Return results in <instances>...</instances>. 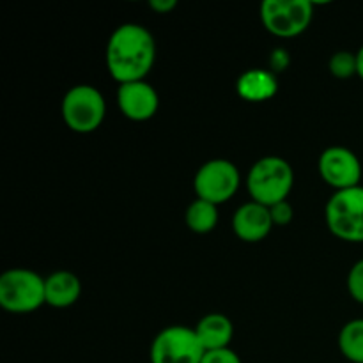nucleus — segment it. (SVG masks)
Wrapping results in <instances>:
<instances>
[{
  "label": "nucleus",
  "instance_id": "f257e3e1",
  "mask_svg": "<svg viewBox=\"0 0 363 363\" xmlns=\"http://www.w3.org/2000/svg\"><path fill=\"white\" fill-rule=\"evenodd\" d=\"M156 59L151 32L137 23H124L113 30L106 46V66L119 84L144 80Z\"/></svg>",
  "mask_w": 363,
  "mask_h": 363
},
{
  "label": "nucleus",
  "instance_id": "f03ea898",
  "mask_svg": "<svg viewBox=\"0 0 363 363\" xmlns=\"http://www.w3.org/2000/svg\"><path fill=\"white\" fill-rule=\"evenodd\" d=\"M294 174L289 163L279 156L261 158L248 172L247 186L252 199L257 204L272 208L284 202L291 194Z\"/></svg>",
  "mask_w": 363,
  "mask_h": 363
},
{
  "label": "nucleus",
  "instance_id": "7ed1b4c3",
  "mask_svg": "<svg viewBox=\"0 0 363 363\" xmlns=\"http://www.w3.org/2000/svg\"><path fill=\"white\" fill-rule=\"evenodd\" d=\"M46 303L45 280L30 269H9L0 277V305L13 314H28Z\"/></svg>",
  "mask_w": 363,
  "mask_h": 363
},
{
  "label": "nucleus",
  "instance_id": "20e7f679",
  "mask_svg": "<svg viewBox=\"0 0 363 363\" xmlns=\"http://www.w3.org/2000/svg\"><path fill=\"white\" fill-rule=\"evenodd\" d=\"M326 223L339 240L363 243V186L335 191L326 204Z\"/></svg>",
  "mask_w": 363,
  "mask_h": 363
},
{
  "label": "nucleus",
  "instance_id": "39448f33",
  "mask_svg": "<svg viewBox=\"0 0 363 363\" xmlns=\"http://www.w3.org/2000/svg\"><path fill=\"white\" fill-rule=\"evenodd\" d=\"M106 105L103 94L92 85H77L62 101V117L71 131L92 133L103 124Z\"/></svg>",
  "mask_w": 363,
  "mask_h": 363
},
{
  "label": "nucleus",
  "instance_id": "423d86ee",
  "mask_svg": "<svg viewBox=\"0 0 363 363\" xmlns=\"http://www.w3.org/2000/svg\"><path fill=\"white\" fill-rule=\"evenodd\" d=\"M314 16V4L308 0H264L261 18L266 30L277 38H294L307 30Z\"/></svg>",
  "mask_w": 363,
  "mask_h": 363
},
{
  "label": "nucleus",
  "instance_id": "0eeeda50",
  "mask_svg": "<svg viewBox=\"0 0 363 363\" xmlns=\"http://www.w3.org/2000/svg\"><path fill=\"white\" fill-rule=\"evenodd\" d=\"M204 354L195 330L186 326H169L151 346V363H201Z\"/></svg>",
  "mask_w": 363,
  "mask_h": 363
},
{
  "label": "nucleus",
  "instance_id": "6e6552de",
  "mask_svg": "<svg viewBox=\"0 0 363 363\" xmlns=\"http://www.w3.org/2000/svg\"><path fill=\"white\" fill-rule=\"evenodd\" d=\"M199 199L218 206L233 199L240 188V172L227 160H213L199 169L194 181Z\"/></svg>",
  "mask_w": 363,
  "mask_h": 363
},
{
  "label": "nucleus",
  "instance_id": "1a4fd4ad",
  "mask_svg": "<svg viewBox=\"0 0 363 363\" xmlns=\"http://www.w3.org/2000/svg\"><path fill=\"white\" fill-rule=\"evenodd\" d=\"M319 174L337 191L360 186L362 163L346 147H330L319 158Z\"/></svg>",
  "mask_w": 363,
  "mask_h": 363
},
{
  "label": "nucleus",
  "instance_id": "9d476101",
  "mask_svg": "<svg viewBox=\"0 0 363 363\" xmlns=\"http://www.w3.org/2000/svg\"><path fill=\"white\" fill-rule=\"evenodd\" d=\"M117 103L124 117L131 121H149L156 116L160 106L158 92L147 82H130L121 84L117 89Z\"/></svg>",
  "mask_w": 363,
  "mask_h": 363
},
{
  "label": "nucleus",
  "instance_id": "9b49d317",
  "mask_svg": "<svg viewBox=\"0 0 363 363\" xmlns=\"http://www.w3.org/2000/svg\"><path fill=\"white\" fill-rule=\"evenodd\" d=\"M272 227L273 220L269 215V208L257 202H248L234 213L233 229L241 241H247V243L262 241L269 234Z\"/></svg>",
  "mask_w": 363,
  "mask_h": 363
},
{
  "label": "nucleus",
  "instance_id": "f8f14e48",
  "mask_svg": "<svg viewBox=\"0 0 363 363\" xmlns=\"http://www.w3.org/2000/svg\"><path fill=\"white\" fill-rule=\"evenodd\" d=\"M279 91L277 77L268 69H248L238 80V94L250 103H262L272 99Z\"/></svg>",
  "mask_w": 363,
  "mask_h": 363
},
{
  "label": "nucleus",
  "instance_id": "ddd939ff",
  "mask_svg": "<svg viewBox=\"0 0 363 363\" xmlns=\"http://www.w3.org/2000/svg\"><path fill=\"white\" fill-rule=\"evenodd\" d=\"M194 330L206 351L227 350L234 335L233 323L222 314L204 315Z\"/></svg>",
  "mask_w": 363,
  "mask_h": 363
},
{
  "label": "nucleus",
  "instance_id": "4468645a",
  "mask_svg": "<svg viewBox=\"0 0 363 363\" xmlns=\"http://www.w3.org/2000/svg\"><path fill=\"white\" fill-rule=\"evenodd\" d=\"M46 303L55 308H64L73 305L80 298L82 286L77 275L69 272L52 273L45 280Z\"/></svg>",
  "mask_w": 363,
  "mask_h": 363
},
{
  "label": "nucleus",
  "instance_id": "2eb2a0df",
  "mask_svg": "<svg viewBox=\"0 0 363 363\" xmlns=\"http://www.w3.org/2000/svg\"><path fill=\"white\" fill-rule=\"evenodd\" d=\"M186 223L197 234L211 233L218 223V209L211 202L197 199L186 209Z\"/></svg>",
  "mask_w": 363,
  "mask_h": 363
},
{
  "label": "nucleus",
  "instance_id": "dca6fc26",
  "mask_svg": "<svg viewBox=\"0 0 363 363\" xmlns=\"http://www.w3.org/2000/svg\"><path fill=\"white\" fill-rule=\"evenodd\" d=\"M340 353L353 363H363V319L350 321L339 335Z\"/></svg>",
  "mask_w": 363,
  "mask_h": 363
},
{
  "label": "nucleus",
  "instance_id": "f3484780",
  "mask_svg": "<svg viewBox=\"0 0 363 363\" xmlns=\"http://www.w3.org/2000/svg\"><path fill=\"white\" fill-rule=\"evenodd\" d=\"M330 71H332L333 77L340 78V80H346V78L358 74L357 53L337 52L335 55L330 59Z\"/></svg>",
  "mask_w": 363,
  "mask_h": 363
},
{
  "label": "nucleus",
  "instance_id": "a211bd4d",
  "mask_svg": "<svg viewBox=\"0 0 363 363\" xmlns=\"http://www.w3.org/2000/svg\"><path fill=\"white\" fill-rule=\"evenodd\" d=\"M347 289L353 300L363 305V259L351 268L347 277Z\"/></svg>",
  "mask_w": 363,
  "mask_h": 363
},
{
  "label": "nucleus",
  "instance_id": "6ab92c4d",
  "mask_svg": "<svg viewBox=\"0 0 363 363\" xmlns=\"http://www.w3.org/2000/svg\"><path fill=\"white\" fill-rule=\"evenodd\" d=\"M269 215H272L273 225H287V223H291V220H293L294 213L289 202L284 201L272 206V208H269Z\"/></svg>",
  "mask_w": 363,
  "mask_h": 363
},
{
  "label": "nucleus",
  "instance_id": "aec40b11",
  "mask_svg": "<svg viewBox=\"0 0 363 363\" xmlns=\"http://www.w3.org/2000/svg\"><path fill=\"white\" fill-rule=\"evenodd\" d=\"M201 363H241V358L233 350L227 347V350L206 351Z\"/></svg>",
  "mask_w": 363,
  "mask_h": 363
},
{
  "label": "nucleus",
  "instance_id": "412c9836",
  "mask_svg": "<svg viewBox=\"0 0 363 363\" xmlns=\"http://www.w3.org/2000/svg\"><path fill=\"white\" fill-rule=\"evenodd\" d=\"M149 6H151V9H155L156 13L165 14V13H170V11L177 6V2L176 0H151Z\"/></svg>",
  "mask_w": 363,
  "mask_h": 363
},
{
  "label": "nucleus",
  "instance_id": "4be33fe9",
  "mask_svg": "<svg viewBox=\"0 0 363 363\" xmlns=\"http://www.w3.org/2000/svg\"><path fill=\"white\" fill-rule=\"evenodd\" d=\"M357 62H358V77L363 80V46L357 53Z\"/></svg>",
  "mask_w": 363,
  "mask_h": 363
}]
</instances>
